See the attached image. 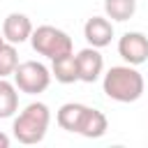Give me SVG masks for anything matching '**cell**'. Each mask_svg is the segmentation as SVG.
Wrapping results in <instances>:
<instances>
[{"label":"cell","instance_id":"obj_6","mask_svg":"<svg viewBox=\"0 0 148 148\" xmlns=\"http://www.w3.org/2000/svg\"><path fill=\"white\" fill-rule=\"evenodd\" d=\"M76 67H79V81L95 83L104 72V58H102L99 49H95V46L81 49L76 53Z\"/></svg>","mask_w":148,"mask_h":148},{"label":"cell","instance_id":"obj_13","mask_svg":"<svg viewBox=\"0 0 148 148\" xmlns=\"http://www.w3.org/2000/svg\"><path fill=\"white\" fill-rule=\"evenodd\" d=\"M136 12V0H104V14L111 21H130Z\"/></svg>","mask_w":148,"mask_h":148},{"label":"cell","instance_id":"obj_12","mask_svg":"<svg viewBox=\"0 0 148 148\" xmlns=\"http://www.w3.org/2000/svg\"><path fill=\"white\" fill-rule=\"evenodd\" d=\"M16 111H18V88L12 81L0 79V120L12 118Z\"/></svg>","mask_w":148,"mask_h":148},{"label":"cell","instance_id":"obj_15","mask_svg":"<svg viewBox=\"0 0 148 148\" xmlns=\"http://www.w3.org/2000/svg\"><path fill=\"white\" fill-rule=\"evenodd\" d=\"M9 143H12V139L5 132H0V148H9Z\"/></svg>","mask_w":148,"mask_h":148},{"label":"cell","instance_id":"obj_14","mask_svg":"<svg viewBox=\"0 0 148 148\" xmlns=\"http://www.w3.org/2000/svg\"><path fill=\"white\" fill-rule=\"evenodd\" d=\"M16 65H18V51H16V44L2 42V44H0V79H7L9 74H14Z\"/></svg>","mask_w":148,"mask_h":148},{"label":"cell","instance_id":"obj_8","mask_svg":"<svg viewBox=\"0 0 148 148\" xmlns=\"http://www.w3.org/2000/svg\"><path fill=\"white\" fill-rule=\"evenodd\" d=\"M83 37L90 46L95 49H104L111 44L113 39V23L106 16H90L83 25Z\"/></svg>","mask_w":148,"mask_h":148},{"label":"cell","instance_id":"obj_1","mask_svg":"<svg viewBox=\"0 0 148 148\" xmlns=\"http://www.w3.org/2000/svg\"><path fill=\"white\" fill-rule=\"evenodd\" d=\"M102 90L109 99L130 104L143 95V76L134 65H116L104 74Z\"/></svg>","mask_w":148,"mask_h":148},{"label":"cell","instance_id":"obj_3","mask_svg":"<svg viewBox=\"0 0 148 148\" xmlns=\"http://www.w3.org/2000/svg\"><path fill=\"white\" fill-rule=\"evenodd\" d=\"M30 44H32V49H35L39 56H44V58H49V60L60 58V56L74 51L72 37H69L65 30L56 28V25H39V28H32Z\"/></svg>","mask_w":148,"mask_h":148},{"label":"cell","instance_id":"obj_7","mask_svg":"<svg viewBox=\"0 0 148 148\" xmlns=\"http://www.w3.org/2000/svg\"><path fill=\"white\" fill-rule=\"evenodd\" d=\"M30 35H32V23H30V18L25 14L12 12V14L5 16V21H2V37H5V42L23 44V42L30 39Z\"/></svg>","mask_w":148,"mask_h":148},{"label":"cell","instance_id":"obj_9","mask_svg":"<svg viewBox=\"0 0 148 148\" xmlns=\"http://www.w3.org/2000/svg\"><path fill=\"white\" fill-rule=\"evenodd\" d=\"M106 130H109L106 116L99 109H90L88 106L86 113H83V118H81V125H79V132L76 134H81L86 139H99V136L106 134Z\"/></svg>","mask_w":148,"mask_h":148},{"label":"cell","instance_id":"obj_16","mask_svg":"<svg viewBox=\"0 0 148 148\" xmlns=\"http://www.w3.org/2000/svg\"><path fill=\"white\" fill-rule=\"evenodd\" d=\"M2 42H5V37H2V35H0V44H2Z\"/></svg>","mask_w":148,"mask_h":148},{"label":"cell","instance_id":"obj_5","mask_svg":"<svg viewBox=\"0 0 148 148\" xmlns=\"http://www.w3.org/2000/svg\"><path fill=\"white\" fill-rule=\"evenodd\" d=\"M118 56L127 62V65H143L148 60V37L139 30L125 32L118 39Z\"/></svg>","mask_w":148,"mask_h":148},{"label":"cell","instance_id":"obj_4","mask_svg":"<svg viewBox=\"0 0 148 148\" xmlns=\"http://www.w3.org/2000/svg\"><path fill=\"white\" fill-rule=\"evenodd\" d=\"M12 76H14V86L25 95H39L51 83V69L37 60L18 62Z\"/></svg>","mask_w":148,"mask_h":148},{"label":"cell","instance_id":"obj_11","mask_svg":"<svg viewBox=\"0 0 148 148\" xmlns=\"http://www.w3.org/2000/svg\"><path fill=\"white\" fill-rule=\"evenodd\" d=\"M86 104H79V102H67L58 109L56 113V123L65 130V132H79V125H81V118L86 113Z\"/></svg>","mask_w":148,"mask_h":148},{"label":"cell","instance_id":"obj_2","mask_svg":"<svg viewBox=\"0 0 148 148\" xmlns=\"http://www.w3.org/2000/svg\"><path fill=\"white\" fill-rule=\"evenodd\" d=\"M49 123H51V109L44 102H30L14 118V125H12L14 139L25 146L39 143L49 132Z\"/></svg>","mask_w":148,"mask_h":148},{"label":"cell","instance_id":"obj_10","mask_svg":"<svg viewBox=\"0 0 148 148\" xmlns=\"http://www.w3.org/2000/svg\"><path fill=\"white\" fill-rule=\"evenodd\" d=\"M51 62H53L51 65V76H56L58 83H74V81H79V67H76L74 51L65 53L60 58H53Z\"/></svg>","mask_w":148,"mask_h":148}]
</instances>
